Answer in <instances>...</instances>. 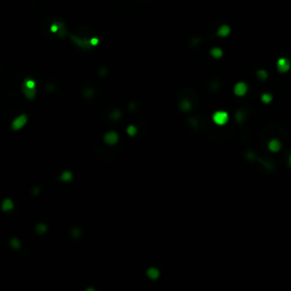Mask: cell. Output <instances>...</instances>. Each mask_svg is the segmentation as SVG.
<instances>
[{
  "label": "cell",
  "mask_w": 291,
  "mask_h": 291,
  "mask_svg": "<svg viewBox=\"0 0 291 291\" xmlns=\"http://www.w3.org/2000/svg\"><path fill=\"white\" fill-rule=\"evenodd\" d=\"M24 84L26 85V87H28V88H35V85H37V83H35L33 80H31V78H26L25 80V83Z\"/></svg>",
  "instance_id": "cell-18"
},
{
  "label": "cell",
  "mask_w": 291,
  "mask_h": 291,
  "mask_svg": "<svg viewBox=\"0 0 291 291\" xmlns=\"http://www.w3.org/2000/svg\"><path fill=\"white\" fill-rule=\"evenodd\" d=\"M180 107H181V108L184 110V112H188V110L191 109V105H190V103H189L188 100H183V101H182L181 105H180Z\"/></svg>",
  "instance_id": "cell-15"
},
{
  "label": "cell",
  "mask_w": 291,
  "mask_h": 291,
  "mask_svg": "<svg viewBox=\"0 0 291 291\" xmlns=\"http://www.w3.org/2000/svg\"><path fill=\"white\" fill-rule=\"evenodd\" d=\"M26 123H28V116L25 114H23V115H19L18 117H16L14 119L13 123H12V128H13V130H19V128H22L25 125Z\"/></svg>",
  "instance_id": "cell-4"
},
{
  "label": "cell",
  "mask_w": 291,
  "mask_h": 291,
  "mask_svg": "<svg viewBox=\"0 0 291 291\" xmlns=\"http://www.w3.org/2000/svg\"><path fill=\"white\" fill-rule=\"evenodd\" d=\"M89 41H90V43L92 47H94V46H97V44L99 43V39L98 38H91V39H89Z\"/></svg>",
  "instance_id": "cell-21"
},
{
  "label": "cell",
  "mask_w": 291,
  "mask_h": 291,
  "mask_svg": "<svg viewBox=\"0 0 291 291\" xmlns=\"http://www.w3.org/2000/svg\"><path fill=\"white\" fill-rule=\"evenodd\" d=\"M213 121L216 125H225L228 122V114L223 110L215 112L213 115Z\"/></svg>",
  "instance_id": "cell-1"
},
{
  "label": "cell",
  "mask_w": 291,
  "mask_h": 291,
  "mask_svg": "<svg viewBox=\"0 0 291 291\" xmlns=\"http://www.w3.org/2000/svg\"><path fill=\"white\" fill-rule=\"evenodd\" d=\"M50 32L59 35V37H64L66 34L65 24L63 22H53L50 25Z\"/></svg>",
  "instance_id": "cell-2"
},
{
  "label": "cell",
  "mask_w": 291,
  "mask_h": 291,
  "mask_svg": "<svg viewBox=\"0 0 291 291\" xmlns=\"http://www.w3.org/2000/svg\"><path fill=\"white\" fill-rule=\"evenodd\" d=\"M103 140H105V142H106L107 144L114 146V144H116L117 143V141H118V135H117V133H115V132H108V133L105 134Z\"/></svg>",
  "instance_id": "cell-6"
},
{
  "label": "cell",
  "mask_w": 291,
  "mask_h": 291,
  "mask_svg": "<svg viewBox=\"0 0 291 291\" xmlns=\"http://www.w3.org/2000/svg\"><path fill=\"white\" fill-rule=\"evenodd\" d=\"M126 132H128V134L130 135V137H133V135L137 134V128L133 125H130V126H128Z\"/></svg>",
  "instance_id": "cell-16"
},
{
  "label": "cell",
  "mask_w": 291,
  "mask_h": 291,
  "mask_svg": "<svg viewBox=\"0 0 291 291\" xmlns=\"http://www.w3.org/2000/svg\"><path fill=\"white\" fill-rule=\"evenodd\" d=\"M234 93L237 94V96H239V97H242V96H244V94L247 93L248 91V85L244 83V82H238L237 84L234 85Z\"/></svg>",
  "instance_id": "cell-5"
},
{
  "label": "cell",
  "mask_w": 291,
  "mask_h": 291,
  "mask_svg": "<svg viewBox=\"0 0 291 291\" xmlns=\"http://www.w3.org/2000/svg\"><path fill=\"white\" fill-rule=\"evenodd\" d=\"M119 117H121V113H119L118 110H116L115 113L112 115V118H113V119H118Z\"/></svg>",
  "instance_id": "cell-22"
},
{
  "label": "cell",
  "mask_w": 291,
  "mask_h": 291,
  "mask_svg": "<svg viewBox=\"0 0 291 291\" xmlns=\"http://www.w3.org/2000/svg\"><path fill=\"white\" fill-rule=\"evenodd\" d=\"M210 56L213 57V58L218 59V58H221V57L223 56V50L221 49V48H218V47L213 48V49L210 50Z\"/></svg>",
  "instance_id": "cell-12"
},
{
  "label": "cell",
  "mask_w": 291,
  "mask_h": 291,
  "mask_svg": "<svg viewBox=\"0 0 291 291\" xmlns=\"http://www.w3.org/2000/svg\"><path fill=\"white\" fill-rule=\"evenodd\" d=\"M230 33H231V28H230L228 24H223V25L219 26L218 30H217V35L221 37V38H225V37H228Z\"/></svg>",
  "instance_id": "cell-7"
},
{
  "label": "cell",
  "mask_w": 291,
  "mask_h": 291,
  "mask_svg": "<svg viewBox=\"0 0 291 291\" xmlns=\"http://www.w3.org/2000/svg\"><path fill=\"white\" fill-rule=\"evenodd\" d=\"M10 246H12L14 249H18V248L21 247V243H19V241L17 240V239H13V240L10 241Z\"/></svg>",
  "instance_id": "cell-19"
},
{
  "label": "cell",
  "mask_w": 291,
  "mask_h": 291,
  "mask_svg": "<svg viewBox=\"0 0 291 291\" xmlns=\"http://www.w3.org/2000/svg\"><path fill=\"white\" fill-rule=\"evenodd\" d=\"M73 178V174L71 172H68V171H66V172L62 173V175H60V180L64 182H69L72 181Z\"/></svg>",
  "instance_id": "cell-13"
},
{
  "label": "cell",
  "mask_w": 291,
  "mask_h": 291,
  "mask_svg": "<svg viewBox=\"0 0 291 291\" xmlns=\"http://www.w3.org/2000/svg\"><path fill=\"white\" fill-rule=\"evenodd\" d=\"M272 94L271 93H263L262 94V101H263L264 103H269L271 101H272Z\"/></svg>",
  "instance_id": "cell-14"
},
{
  "label": "cell",
  "mask_w": 291,
  "mask_h": 291,
  "mask_svg": "<svg viewBox=\"0 0 291 291\" xmlns=\"http://www.w3.org/2000/svg\"><path fill=\"white\" fill-rule=\"evenodd\" d=\"M291 63L288 58H284L282 57L280 59H278V63H276V68L280 73H287L290 69Z\"/></svg>",
  "instance_id": "cell-3"
},
{
  "label": "cell",
  "mask_w": 291,
  "mask_h": 291,
  "mask_svg": "<svg viewBox=\"0 0 291 291\" xmlns=\"http://www.w3.org/2000/svg\"><path fill=\"white\" fill-rule=\"evenodd\" d=\"M46 231H47V226L44 225V224H39L37 226V232L38 233H44Z\"/></svg>",
  "instance_id": "cell-20"
},
{
  "label": "cell",
  "mask_w": 291,
  "mask_h": 291,
  "mask_svg": "<svg viewBox=\"0 0 291 291\" xmlns=\"http://www.w3.org/2000/svg\"><path fill=\"white\" fill-rule=\"evenodd\" d=\"M23 91H24L25 97L28 98V99H30V100H33L35 98V96H37V90H35V88H28L25 84L23 85Z\"/></svg>",
  "instance_id": "cell-8"
},
{
  "label": "cell",
  "mask_w": 291,
  "mask_h": 291,
  "mask_svg": "<svg viewBox=\"0 0 291 291\" xmlns=\"http://www.w3.org/2000/svg\"><path fill=\"white\" fill-rule=\"evenodd\" d=\"M268 149H269V151H272V153H278V151L281 149V142H280L278 139H272V140L268 142Z\"/></svg>",
  "instance_id": "cell-9"
},
{
  "label": "cell",
  "mask_w": 291,
  "mask_h": 291,
  "mask_svg": "<svg viewBox=\"0 0 291 291\" xmlns=\"http://www.w3.org/2000/svg\"><path fill=\"white\" fill-rule=\"evenodd\" d=\"M1 208L3 212H10L14 208V203L10 199H5L1 203Z\"/></svg>",
  "instance_id": "cell-11"
},
{
  "label": "cell",
  "mask_w": 291,
  "mask_h": 291,
  "mask_svg": "<svg viewBox=\"0 0 291 291\" xmlns=\"http://www.w3.org/2000/svg\"><path fill=\"white\" fill-rule=\"evenodd\" d=\"M159 271L157 268H155V267H150V268L147 271V275L149 278H151V280H157V278H159Z\"/></svg>",
  "instance_id": "cell-10"
},
{
  "label": "cell",
  "mask_w": 291,
  "mask_h": 291,
  "mask_svg": "<svg viewBox=\"0 0 291 291\" xmlns=\"http://www.w3.org/2000/svg\"><path fill=\"white\" fill-rule=\"evenodd\" d=\"M257 76H258V78L259 80H266L267 78V76H268V74L266 73V71H263V69H260V71H258V73H257Z\"/></svg>",
  "instance_id": "cell-17"
},
{
  "label": "cell",
  "mask_w": 291,
  "mask_h": 291,
  "mask_svg": "<svg viewBox=\"0 0 291 291\" xmlns=\"http://www.w3.org/2000/svg\"><path fill=\"white\" fill-rule=\"evenodd\" d=\"M289 163H290V165H291V156H290V158H289Z\"/></svg>",
  "instance_id": "cell-23"
}]
</instances>
